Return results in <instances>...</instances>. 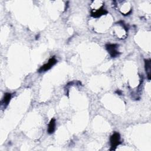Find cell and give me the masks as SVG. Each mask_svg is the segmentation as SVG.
<instances>
[{"label":"cell","mask_w":151,"mask_h":151,"mask_svg":"<svg viewBox=\"0 0 151 151\" xmlns=\"http://www.w3.org/2000/svg\"><path fill=\"white\" fill-rule=\"evenodd\" d=\"M57 62V60L56 59L55 57L51 58L48 60L47 63L44 65L43 66H41L40 68V69L38 70V72L41 73V72H46V71L50 70L54 65H56V63Z\"/></svg>","instance_id":"obj_3"},{"label":"cell","mask_w":151,"mask_h":151,"mask_svg":"<svg viewBox=\"0 0 151 151\" xmlns=\"http://www.w3.org/2000/svg\"><path fill=\"white\" fill-rule=\"evenodd\" d=\"M11 98V93H6L4 94V99H3V104L4 105H6V106H7L10 102Z\"/></svg>","instance_id":"obj_7"},{"label":"cell","mask_w":151,"mask_h":151,"mask_svg":"<svg viewBox=\"0 0 151 151\" xmlns=\"http://www.w3.org/2000/svg\"><path fill=\"white\" fill-rule=\"evenodd\" d=\"M118 45L116 44H108L106 45V48L111 56L113 58L119 56L120 53L117 50Z\"/></svg>","instance_id":"obj_2"},{"label":"cell","mask_w":151,"mask_h":151,"mask_svg":"<svg viewBox=\"0 0 151 151\" xmlns=\"http://www.w3.org/2000/svg\"><path fill=\"white\" fill-rule=\"evenodd\" d=\"M145 67L146 73L147 74V79H150V72H151V63L150 60H145Z\"/></svg>","instance_id":"obj_6"},{"label":"cell","mask_w":151,"mask_h":151,"mask_svg":"<svg viewBox=\"0 0 151 151\" xmlns=\"http://www.w3.org/2000/svg\"><path fill=\"white\" fill-rule=\"evenodd\" d=\"M110 142L111 146V150H115L117 146L121 143L120 134L118 132H115L110 138Z\"/></svg>","instance_id":"obj_1"},{"label":"cell","mask_w":151,"mask_h":151,"mask_svg":"<svg viewBox=\"0 0 151 151\" xmlns=\"http://www.w3.org/2000/svg\"><path fill=\"white\" fill-rule=\"evenodd\" d=\"M108 12L103 7H101L100 9H98L96 11H92L91 13V16L94 18H99L103 15L107 14Z\"/></svg>","instance_id":"obj_4"},{"label":"cell","mask_w":151,"mask_h":151,"mask_svg":"<svg viewBox=\"0 0 151 151\" xmlns=\"http://www.w3.org/2000/svg\"><path fill=\"white\" fill-rule=\"evenodd\" d=\"M55 129H56V120L55 119L53 118L51 119V121H50L49 123L47 132L49 134H52L54 133Z\"/></svg>","instance_id":"obj_5"}]
</instances>
